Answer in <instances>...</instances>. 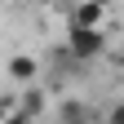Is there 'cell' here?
<instances>
[{
  "label": "cell",
  "mask_w": 124,
  "mask_h": 124,
  "mask_svg": "<svg viewBox=\"0 0 124 124\" xmlns=\"http://www.w3.org/2000/svg\"><path fill=\"white\" fill-rule=\"evenodd\" d=\"M67 53L75 62H98L106 53V31L102 27H67Z\"/></svg>",
  "instance_id": "6da1fadb"
},
{
  "label": "cell",
  "mask_w": 124,
  "mask_h": 124,
  "mask_svg": "<svg viewBox=\"0 0 124 124\" xmlns=\"http://www.w3.org/2000/svg\"><path fill=\"white\" fill-rule=\"evenodd\" d=\"M102 18H106V9H102V5L80 0V5H75V13H71V27H102Z\"/></svg>",
  "instance_id": "7a4b0ae2"
},
{
  "label": "cell",
  "mask_w": 124,
  "mask_h": 124,
  "mask_svg": "<svg viewBox=\"0 0 124 124\" xmlns=\"http://www.w3.org/2000/svg\"><path fill=\"white\" fill-rule=\"evenodd\" d=\"M9 75H13L18 84H31V80H36V58H27V53H18V58L9 62Z\"/></svg>",
  "instance_id": "3957f363"
},
{
  "label": "cell",
  "mask_w": 124,
  "mask_h": 124,
  "mask_svg": "<svg viewBox=\"0 0 124 124\" xmlns=\"http://www.w3.org/2000/svg\"><path fill=\"white\" fill-rule=\"evenodd\" d=\"M18 106H22V111H27V115H40V111H44V98H40V89H27Z\"/></svg>",
  "instance_id": "277c9868"
},
{
  "label": "cell",
  "mask_w": 124,
  "mask_h": 124,
  "mask_svg": "<svg viewBox=\"0 0 124 124\" xmlns=\"http://www.w3.org/2000/svg\"><path fill=\"white\" fill-rule=\"evenodd\" d=\"M31 120H36V115H27L18 102H9V115H5V124H31Z\"/></svg>",
  "instance_id": "5b68a950"
},
{
  "label": "cell",
  "mask_w": 124,
  "mask_h": 124,
  "mask_svg": "<svg viewBox=\"0 0 124 124\" xmlns=\"http://www.w3.org/2000/svg\"><path fill=\"white\" fill-rule=\"evenodd\" d=\"M106 124H124V102H115L111 111H106Z\"/></svg>",
  "instance_id": "8992f818"
},
{
  "label": "cell",
  "mask_w": 124,
  "mask_h": 124,
  "mask_svg": "<svg viewBox=\"0 0 124 124\" xmlns=\"http://www.w3.org/2000/svg\"><path fill=\"white\" fill-rule=\"evenodd\" d=\"M93 5H102V9H111V0H93Z\"/></svg>",
  "instance_id": "52a82bcc"
}]
</instances>
